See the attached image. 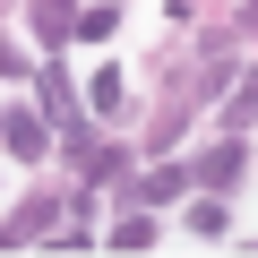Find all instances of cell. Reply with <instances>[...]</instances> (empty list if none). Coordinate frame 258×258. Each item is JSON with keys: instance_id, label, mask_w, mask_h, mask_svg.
<instances>
[{"instance_id": "277c9868", "label": "cell", "mask_w": 258, "mask_h": 258, "mask_svg": "<svg viewBox=\"0 0 258 258\" xmlns=\"http://www.w3.org/2000/svg\"><path fill=\"white\" fill-rule=\"evenodd\" d=\"M232 172H241V147H215V155H207V181H215V189H224V181H232Z\"/></svg>"}, {"instance_id": "5b68a950", "label": "cell", "mask_w": 258, "mask_h": 258, "mask_svg": "<svg viewBox=\"0 0 258 258\" xmlns=\"http://www.w3.org/2000/svg\"><path fill=\"white\" fill-rule=\"evenodd\" d=\"M35 18H43V35H60L69 26V0H35Z\"/></svg>"}, {"instance_id": "7a4b0ae2", "label": "cell", "mask_w": 258, "mask_h": 258, "mask_svg": "<svg viewBox=\"0 0 258 258\" xmlns=\"http://www.w3.org/2000/svg\"><path fill=\"white\" fill-rule=\"evenodd\" d=\"M43 112H52V120H69V112H78V95H69V69H43Z\"/></svg>"}, {"instance_id": "3957f363", "label": "cell", "mask_w": 258, "mask_h": 258, "mask_svg": "<svg viewBox=\"0 0 258 258\" xmlns=\"http://www.w3.org/2000/svg\"><path fill=\"white\" fill-rule=\"evenodd\" d=\"M147 241H155V224H147V215H129V224H112V249H147Z\"/></svg>"}, {"instance_id": "6da1fadb", "label": "cell", "mask_w": 258, "mask_h": 258, "mask_svg": "<svg viewBox=\"0 0 258 258\" xmlns=\"http://www.w3.org/2000/svg\"><path fill=\"white\" fill-rule=\"evenodd\" d=\"M0 138H9L18 155H35V147H43V120H35V112H9V120H0Z\"/></svg>"}]
</instances>
